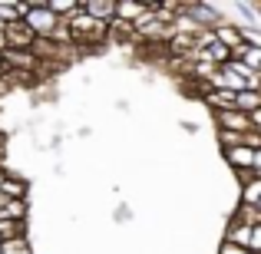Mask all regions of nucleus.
<instances>
[{"label": "nucleus", "mask_w": 261, "mask_h": 254, "mask_svg": "<svg viewBox=\"0 0 261 254\" xmlns=\"http://www.w3.org/2000/svg\"><path fill=\"white\" fill-rule=\"evenodd\" d=\"M63 23H66V30H70V43L73 46H99V43L109 40V26L99 23V20H93L83 7H80L70 20H63Z\"/></svg>", "instance_id": "1"}, {"label": "nucleus", "mask_w": 261, "mask_h": 254, "mask_svg": "<svg viewBox=\"0 0 261 254\" xmlns=\"http://www.w3.org/2000/svg\"><path fill=\"white\" fill-rule=\"evenodd\" d=\"M23 23L37 40H57L63 20L46 7V0H30V4H23Z\"/></svg>", "instance_id": "2"}, {"label": "nucleus", "mask_w": 261, "mask_h": 254, "mask_svg": "<svg viewBox=\"0 0 261 254\" xmlns=\"http://www.w3.org/2000/svg\"><path fill=\"white\" fill-rule=\"evenodd\" d=\"M178 13L182 17H189L192 23L198 26V30H215V26H222V7L215 4H202V0H192V4H178Z\"/></svg>", "instance_id": "3"}, {"label": "nucleus", "mask_w": 261, "mask_h": 254, "mask_svg": "<svg viewBox=\"0 0 261 254\" xmlns=\"http://www.w3.org/2000/svg\"><path fill=\"white\" fill-rule=\"evenodd\" d=\"M225 162H228V168L235 172L238 178H251V168H255V149L248 146H231V149H222Z\"/></svg>", "instance_id": "4"}, {"label": "nucleus", "mask_w": 261, "mask_h": 254, "mask_svg": "<svg viewBox=\"0 0 261 254\" xmlns=\"http://www.w3.org/2000/svg\"><path fill=\"white\" fill-rule=\"evenodd\" d=\"M251 235H255V224H248L242 215H231V221L225 224V235L222 241L238 244V248H251Z\"/></svg>", "instance_id": "5"}, {"label": "nucleus", "mask_w": 261, "mask_h": 254, "mask_svg": "<svg viewBox=\"0 0 261 254\" xmlns=\"http://www.w3.org/2000/svg\"><path fill=\"white\" fill-rule=\"evenodd\" d=\"M212 116H215L218 132H235V135L251 132V116L238 112V109H231V112H212Z\"/></svg>", "instance_id": "6"}, {"label": "nucleus", "mask_w": 261, "mask_h": 254, "mask_svg": "<svg viewBox=\"0 0 261 254\" xmlns=\"http://www.w3.org/2000/svg\"><path fill=\"white\" fill-rule=\"evenodd\" d=\"M4 37H7V50H30L33 40H37L30 30H27L23 20H20V23H13V26H7Z\"/></svg>", "instance_id": "7"}, {"label": "nucleus", "mask_w": 261, "mask_h": 254, "mask_svg": "<svg viewBox=\"0 0 261 254\" xmlns=\"http://www.w3.org/2000/svg\"><path fill=\"white\" fill-rule=\"evenodd\" d=\"M83 10H86L93 20L113 26V20H116V0H83Z\"/></svg>", "instance_id": "8"}, {"label": "nucleus", "mask_w": 261, "mask_h": 254, "mask_svg": "<svg viewBox=\"0 0 261 254\" xmlns=\"http://www.w3.org/2000/svg\"><path fill=\"white\" fill-rule=\"evenodd\" d=\"M205 102L212 106V112H231V109H238V93H228V89H208L205 93Z\"/></svg>", "instance_id": "9"}, {"label": "nucleus", "mask_w": 261, "mask_h": 254, "mask_svg": "<svg viewBox=\"0 0 261 254\" xmlns=\"http://www.w3.org/2000/svg\"><path fill=\"white\" fill-rule=\"evenodd\" d=\"M231 60H242L251 73H261V46H251V43H242L231 50Z\"/></svg>", "instance_id": "10"}, {"label": "nucleus", "mask_w": 261, "mask_h": 254, "mask_svg": "<svg viewBox=\"0 0 261 254\" xmlns=\"http://www.w3.org/2000/svg\"><path fill=\"white\" fill-rule=\"evenodd\" d=\"M149 7L146 4H133V0H116V20H122V23L136 26V20L146 13Z\"/></svg>", "instance_id": "11"}, {"label": "nucleus", "mask_w": 261, "mask_h": 254, "mask_svg": "<svg viewBox=\"0 0 261 254\" xmlns=\"http://www.w3.org/2000/svg\"><path fill=\"white\" fill-rule=\"evenodd\" d=\"M215 40H218V43H225L228 50H235V46L245 43V40H242V26H238V23H222V26H215Z\"/></svg>", "instance_id": "12"}, {"label": "nucleus", "mask_w": 261, "mask_h": 254, "mask_svg": "<svg viewBox=\"0 0 261 254\" xmlns=\"http://www.w3.org/2000/svg\"><path fill=\"white\" fill-rule=\"evenodd\" d=\"M261 202V178L251 175L242 182V205H248V208H255V205Z\"/></svg>", "instance_id": "13"}, {"label": "nucleus", "mask_w": 261, "mask_h": 254, "mask_svg": "<svg viewBox=\"0 0 261 254\" xmlns=\"http://www.w3.org/2000/svg\"><path fill=\"white\" fill-rule=\"evenodd\" d=\"M238 112H245V116H251V112H258L261 109V89H245V93H238Z\"/></svg>", "instance_id": "14"}, {"label": "nucleus", "mask_w": 261, "mask_h": 254, "mask_svg": "<svg viewBox=\"0 0 261 254\" xmlns=\"http://www.w3.org/2000/svg\"><path fill=\"white\" fill-rule=\"evenodd\" d=\"M0 20H4L7 26L20 23V20H23V4H17V0H0Z\"/></svg>", "instance_id": "15"}, {"label": "nucleus", "mask_w": 261, "mask_h": 254, "mask_svg": "<svg viewBox=\"0 0 261 254\" xmlns=\"http://www.w3.org/2000/svg\"><path fill=\"white\" fill-rule=\"evenodd\" d=\"M46 7H50V10L57 13L60 20H70L73 13L83 7V0H46Z\"/></svg>", "instance_id": "16"}, {"label": "nucleus", "mask_w": 261, "mask_h": 254, "mask_svg": "<svg viewBox=\"0 0 261 254\" xmlns=\"http://www.w3.org/2000/svg\"><path fill=\"white\" fill-rule=\"evenodd\" d=\"M4 195L10 198V202H27V182H23V178H17V175H10L4 182Z\"/></svg>", "instance_id": "17"}, {"label": "nucleus", "mask_w": 261, "mask_h": 254, "mask_svg": "<svg viewBox=\"0 0 261 254\" xmlns=\"http://www.w3.org/2000/svg\"><path fill=\"white\" fill-rule=\"evenodd\" d=\"M0 238H4V241L27 238V221H10V218H0Z\"/></svg>", "instance_id": "18"}, {"label": "nucleus", "mask_w": 261, "mask_h": 254, "mask_svg": "<svg viewBox=\"0 0 261 254\" xmlns=\"http://www.w3.org/2000/svg\"><path fill=\"white\" fill-rule=\"evenodd\" d=\"M4 254H33L30 238H13V241H4Z\"/></svg>", "instance_id": "19"}, {"label": "nucleus", "mask_w": 261, "mask_h": 254, "mask_svg": "<svg viewBox=\"0 0 261 254\" xmlns=\"http://www.w3.org/2000/svg\"><path fill=\"white\" fill-rule=\"evenodd\" d=\"M235 10H238V17H242V20H248V23H242V26H258V10H255V4H242V0H238Z\"/></svg>", "instance_id": "20"}, {"label": "nucleus", "mask_w": 261, "mask_h": 254, "mask_svg": "<svg viewBox=\"0 0 261 254\" xmlns=\"http://www.w3.org/2000/svg\"><path fill=\"white\" fill-rule=\"evenodd\" d=\"M0 218H10V221H27V202H10Z\"/></svg>", "instance_id": "21"}, {"label": "nucleus", "mask_w": 261, "mask_h": 254, "mask_svg": "<svg viewBox=\"0 0 261 254\" xmlns=\"http://www.w3.org/2000/svg\"><path fill=\"white\" fill-rule=\"evenodd\" d=\"M218 254H251V248H238V244L222 241V244H218Z\"/></svg>", "instance_id": "22"}, {"label": "nucleus", "mask_w": 261, "mask_h": 254, "mask_svg": "<svg viewBox=\"0 0 261 254\" xmlns=\"http://www.w3.org/2000/svg\"><path fill=\"white\" fill-rule=\"evenodd\" d=\"M251 251L261 254V221L255 224V235H251Z\"/></svg>", "instance_id": "23"}, {"label": "nucleus", "mask_w": 261, "mask_h": 254, "mask_svg": "<svg viewBox=\"0 0 261 254\" xmlns=\"http://www.w3.org/2000/svg\"><path fill=\"white\" fill-rule=\"evenodd\" d=\"M133 218V211L126 208V205H119V211H116V221H129Z\"/></svg>", "instance_id": "24"}, {"label": "nucleus", "mask_w": 261, "mask_h": 254, "mask_svg": "<svg viewBox=\"0 0 261 254\" xmlns=\"http://www.w3.org/2000/svg\"><path fill=\"white\" fill-rule=\"evenodd\" d=\"M178 126H182L185 132H198V126H195V122H192V119H182V122H178Z\"/></svg>", "instance_id": "25"}, {"label": "nucleus", "mask_w": 261, "mask_h": 254, "mask_svg": "<svg viewBox=\"0 0 261 254\" xmlns=\"http://www.w3.org/2000/svg\"><path fill=\"white\" fill-rule=\"evenodd\" d=\"M251 175H258V178H261V149L255 152V168H251Z\"/></svg>", "instance_id": "26"}, {"label": "nucleus", "mask_w": 261, "mask_h": 254, "mask_svg": "<svg viewBox=\"0 0 261 254\" xmlns=\"http://www.w3.org/2000/svg\"><path fill=\"white\" fill-rule=\"evenodd\" d=\"M7 205H10V198H7L4 191H0V215H4V211H7Z\"/></svg>", "instance_id": "27"}, {"label": "nucleus", "mask_w": 261, "mask_h": 254, "mask_svg": "<svg viewBox=\"0 0 261 254\" xmlns=\"http://www.w3.org/2000/svg\"><path fill=\"white\" fill-rule=\"evenodd\" d=\"M7 178H10V172H7L4 165H0V191H4V182H7Z\"/></svg>", "instance_id": "28"}, {"label": "nucleus", "mask_w": 261, "mask_h": 254, "mask_svg": "<svg viewBox=\"0 0 261 254\" xmlns=\"http://www.w3.org/2000/svg\"><path fill=\"white\" fill-rule=\"evenodd\" d=\"M255 10H258V20H261V4H255Z\"/></svg>", "instance_id": "29"}, {"label": "nucleus", "mask_w": 261, "mask_h": 254, "mask_svg": "<svg viewBox=\"0 0 261 254\" xmlns=\"http://www.w3.org/2000/svg\"><path fill=\"white\" fill-rule=\"evenodd\" d=\"M255 208H258V215H261V202H258V205H255Z\"/></svg>", "instance_id": "30"}, {"label": "nucleus", "mask_w": 261, "mask_h": 254, "mask_svg": "<svg viewBox=\"0 0 261 254\" xmlns=\"http://www.w3.org/2000/svg\"><path fill=\"white\" fill-rule=\"evenodd\" d=\"M0 254H4V244H0Z\"/></svg>", "instance_id": "31"}, {"label": "nucleus", "mask_w": 261, "mask_h": 254, "mask_svg": "<svg viewBox=\"0 0 261 254\" xmlns=\"http://www.w3.org/2000/svg\"><path fill=\"white\" fill-rule=\"evenodd\" d=\"M251 254H255V251H251Z\"/></svg>", "instance_id": "32"}]
</instances>
